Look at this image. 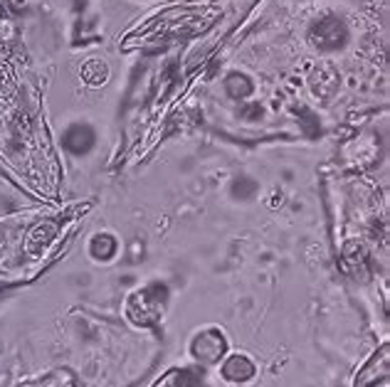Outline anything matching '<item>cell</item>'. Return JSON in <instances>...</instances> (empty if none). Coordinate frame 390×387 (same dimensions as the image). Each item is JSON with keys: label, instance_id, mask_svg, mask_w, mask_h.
<instances>
[{"label": "cell", "instance_id": "1", "mask_svg": "<svg viewBox=\"0 0 390 387\" xmlns=\"http://www.w3.org/2000/svg\"><path fill=\"white\" fill-rule=\"evenodd\" d=\"M309 37H312V42L319 50L334 52V50H341V47L349 42V28H346V23L339 15H324V18H319L312 25Z\"/></svg>", "mask_w": 390, "mask_h": 387}, {"label": "cell", "instance_id": "2", "mask_svg": "<svg viewBox=\"0 0 390 387\" xmlns=\"http://www.w3.org/2000/svg\"><path fill=\"white\" fill-rule=\"evenodd\" d=\"M223 353H225V341L223 336L215 331L200 333L193 341V355L198 360H203V363H215Z\"/></svg>", "mask_w": 390, "mask_h": 387}, {"label": "cell", "instance_id": "3", "mask_svg": "<svg viewBox=\"0 0 390 387\" xmlns=\"http://www.w3.org/2000/svg\"><path fill=\"white\" fill-rule=\"evenodd\" d=\"M94 143H97V134H94V129L87 124L70 126L65 134V148L70 153H75V156H84V153H89L94 148Z\"/></svg>", "mask_w": 390, "mask_h": 387}, {"label": "cell", "instance_id": "4", "mask_svg": "<svg viewBox=\"0 0 390 387\" xmlns=\"http://www.w3.org/2000/svg\"><path fill=\"white\" fill-rule=\"evenodd\" d=\"M223 373H225V378H228V380H235V383H240V380H250L252 375H255V365H252L250 360L245 358V355H233V358L225 363Z\"/></svg>", "mask_w": 390, "mask_h": 387}, {"label": "cell", "instance_id": "5", "mask_svg": "<svg viewBox=\"0 0 390 387\" xmlns=\"http://www.w3.org/2000/svg\"><path fill=\"white\" fill-rule=\"evenodd\" d=\"M225 92H228L233 99H245L252 94V82L245 77V74L233 72L228 79H225Z\"/></svg>", "mask_w": 390, "mask_h": 387}, {"label": "cell", "instance_id": "6", "mask_svg": "<svg viewBox=\"0 0 390 387\" xmlns=\"http://www.w3.org/2000/svg\"><path fill=\"white\" fill-rule=\"evenodd\" d=\"M114 252H117V242L112 235H99L92 240V254L97 259H109L114 257Z\"/></svg>", "mask_w": 390, "mask_h": 387}, {"label": "cell", "instance_id": "7", "mask_svg": "<svg viewBox=\"0 0 390 387\" xmlns=\"http://www.w3.org/2000/svg\"><path fill=\"white\" fill-rule=\"evenodd\" d=\"M82 74H84V79H87L89 84H102L104 79H107V65L99 62V60H92V62H87V65L82 67Z\"/></svg>", "mask_w": 390, "mask_h": 387}, {"label": "cell", "instance_id": "8", "mask_svg": "<svg viewBox=\"0 0 390 387\" xmlns=\"http://www.w3.org/2000/svg\"><path fill=\"white\" fill-rule=\"evenodd\" d=\"M255 193H257V183L252 178H240V180H235V183H233V195H235V198L247 200V198H252Z\"/></svg>", "mask_w": 390, "mask_h": 387}, {"label": "cell", "instance_id": "9", "mask_svg": "<svg viewBox=\"0 0 390 387\" xmlns=\"http://www.w3.org/2000/svg\"><path fill=\"white\" fill-rule=\"evenodd\" d=\"M181 387H203V385H200V380L195 378V375L186 373V375L181 378Z\"/></svg>", "mask_w": 390, "mask_h": 387}]
</instances>
